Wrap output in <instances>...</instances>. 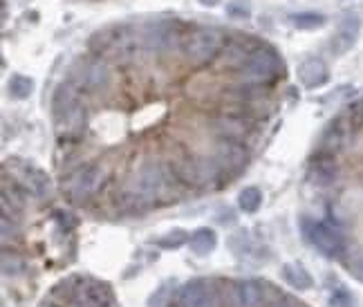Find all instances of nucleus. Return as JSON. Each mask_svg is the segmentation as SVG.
I'll list each match as a JSON object with an SVG mask.
<instances>
[{
	"label": "nucleus",
	"instance_id": "obj_1",
	"mask_svg": "<svg viewBox=\"0 0 363 307\" xmlns=\"http://www.w3.org/2000/svg\"><path fill=\"white\" fill-rule=\"evenodd\" d=\"M79 85L72 81H63L56 85L52 95V115L58 133L74 135L81 130L86 113H83V106L79 101Z\"/></svg>",
	"mask_w": 363,
	"mask_h": 307
},
{
	"label": "nucleus",
	"instance_id": "obj_2",
	"mask_svg": "<svg viewBox=\"0 0 363 307\" xmlns=\"http://www.w3.org/2000/svg\"><path fill=\"white\" fill-rule=\"evenodd\" d=\"M283 74H285V63L278 56V52H274L272 47H258L240 70V83L265 88L267 83H272Z\"/></svg>",
	"mask_w": 363,
	"mask_h": 307
},
{
	"label": "nucleus",
	"instance_id": "obj_3",
	"mask_svg": "<svg viewBox=\"0 0 363 307\" xmlns=\"http://www.w3.org/2000/svg\"><path fill=\"white\" fill-rule=\"evenodd\" d=\"M224 41H226L224 34H220L218 30H209V27L193 30L184 36L182 54L187 56V61L193 65H209L222 52Z\"/></svg>",
	"mask_w": 363,
	"mask_h": 307
},
{
	"label": "nucleus",
	"instance_id": "obj_4",
	"mask_svg": "<svg viewBox=\"0 0 363 307\" xmlns=\"http://www.w3.org/2000/svg\"><path fill=\"white\" fill-rule=\"evenodd\" d=\"M187 32H184L182 23L177 21H159L150 23L146 30L141 32V47L148 52H173V49H182V43Z\"/></svg>",
	"mask_w": 363,
	"mask_h": 307
},
{
	"label": "nucleus",
	"instance_id": "obj_5",
	"mask_svg": "<svg viewBox=\"0 0 363 307\" xmlns=\"http://www.w3.org/2000/svg\"><path fill=\"white\" fill-rule=\"evenodd\" d=\"M70 81L77 83L83 90L97 92L110 83V70H108V65L101 56L88 54L74 61V65L70 67Z\"/></svg>",
	"mask_w": 363,
	"mask_h": 307
},
{
	"label": "nucleus",
	"instance_id": "obj_6",
	"mask_svg": "<svg viewBox=\"0 0 363 307\" xmlns=\"http://www.w3.org/2000/svg\"><path fill=\"white\" fill-rule=\"evenodd\" d=\"M301 231L305 236V240L316 247V249L327 255V258H339L345 249V242L339 231H334L332 227H327L325 223H316V220L301 218Z\"/></svg>",
	"mask_w": 363,
	"mask_h": 307
},
{
	"label": "nucleus",
	"instance_id": "obj_7",
	"mask_svg": "<svg viewBox=\"0 0 363 307\" xmlns=\"http://www.w3.org/2000/svg\"><path fill=\"white\" fill-rule=\"evenodd\" d=\"M224 173L222 166L218 164L215 157H191L184 159L180 164L177 175L191 186H207L211 182H215L218 177Z\"/></svg>",
	"mask_w": 363,
	"mask_h": 307
},
{
	"label": "nucleus",
	"instance_id": "obj_8",
	"mask_svg": "<svg viewBox=\"0 0 363 307\" xmlns=\"http://www.w3.org/2000/svg\"><path fill=\"white\" fill-rule=\"evenodd\" d=\"M104 182V170L99 164H83L72 173V177L67 180V195L74 202L88 200L92 193H97V189Z\"/></svg>",
	"mask_w": 363,
	"mask_h": 307
},
{
	"label": "nucleus",
	"instance_id": "obj_9",
	"mask_svg": "<svg viewBox=\"0 0 363 307\" xmlns=\"http://www.w3.org/2000/svg\"><path fill=\"white\" fill-rule=\"evenodd\" d=\"M260 47V41L251 38V36H229L224 41V47H222V58L224 63L229 67H235V70H242L244 63L249 61V56L256 52Z\"/></svg>",
	"mask_w": 363,
	"mask_h": 307
},
{
	"label": "nucleus",
	"instance_id": "obj_10",
	"mask_svg": "<svg viewBox=\"0 0 363 307\" xmlns=\"http://www.w3.org/2000/svg\"><path fill=\"white\" fill-rule=\"evenodd\" d=\"M180 307H215V292L204 278H193L177 292Z\"/></svg>",
	"mask_w": 363,
	"mask_h": 307
},
{
	"label": "nucleus",
	"instance_id": "obj_11",
	"mask_svg": "<svg viewBox=\"0 0 363 307\" xmlns=\"http://www.w3.org/2000/svg\"><path fill=\"white\" fill-rule=\"evenodd\" d=\"M141 45V38L134 34L132 27H115L110 30V52L115 58H119V61H130V58L137 54V49Z\"/></svg>",
	"mask_w": 363,
	"mask_h": 307
},
{
	"label": "nucleus",
	"instance_id": "obj_12",
	"mask_svg": "<svg viewBox=\"0 0 363 307\" xmlns=\"http://www.w3.org/2000/svg\"><path fill=\"white\" fill-rule=\"evenodd\" d=\"M265 289L258 280H238V283L231 285V305L233 307H258L263 301Z\"/></svg>",
	"mask_w": 363,
	"mask_h": 307
},
{
	"label": "nucleus",
	"instance_id": "obj_13",
	"mask_svg": "<svg viewBox=\"0 0 363 307\" xmlns=\"http://www.w3.org/2000/svg\"><path fill=\"white\" fill-rule=\"evenodd\" d=\"M215 161L222 166V170H238L247 161V150L240 146V141L222 139L215 146Z\"/></svg>",
	"mask_w": 363,
	"mask_h": 307
},
{
	"label": "nucleus",
	"instance_id": "obj_14",
	"mask_svg": "<svg viewBox=\"0 0 363 307\" xmlns=\"http://www.w3.org/2000/svg\"><path fill=\"white\" fill-rule=\"evenodd\" d=\"M359 30H361V21L357 16H345L339 25V32L334 34L332 38V52L334 54H345L348 49L354 45V41L359 36Z\"/></svg>",
	"mask_w": 363,
	"mask_h": 307
},
{
	"label": "nucleus",
	"instance_id": "obj_15",
	"mask_svg": "<svg viewBox=\"0 0 363 307\" xmlns=\"http://www.w3.org/2000/svg\"><path fill=\"white\" fill-rule=\"evenodd\" d=\"M336 161L332 159L330 152H323V155H316L309 164V182H314L318 186H325L336 180Z\"/></svg>",
	"mask_w": 363,
	"mask_h": 307
},
{
	"label": "nucleus",
	"instance_id": "obj_16",
	"mask_svg": "<svg viewBox=\"0 0 363 307\" xmlns=\"http://www.w3.org/2000/svg\"><path fill=\"white\" fill-rule=\"evenodd\" d=\"M213 130L218 137L222 139H231V141H240L244 135L249 133V124L244 122L242 117L235 115H226V117H218L213 122Z\"/></svg>",
	"mask_w": 363,
	"mask_h": 307
},
{
	"label": "nucleus",
	"instance_id": "obj_17",
	"mask_svg": "<svg viewBox=\"0 0 363 307\" xmlns=\"http://www.w3.org/2000/svg\"><path fill=\"white\" fill-rule=\"evenodd\" d=\"M19 180L23 189H27L30 193L38 195V198H45L52 189V184H49V177L43 173V170L34 168V166H23L21 173H19Z\"/></svg>",
	"mask_w": 363,
	"mask_h": 307
},
{
	"label": "nucleus",
	"instance_id": "obj_18",
	"mask_svg": "<svg viewBox=\"0 0 363 307\" xmlns=\"http://www.w3.org/2000/svg\"><path fill=\"white\" fill-rule=\"evenodd\" d=\"M298 79L305 88H318L327 81V67L320 58H307L298 67Z\"/></svg>",
	"mask_w": 363,
	"mask_h": 307
},
{
	"label": "nucleus",
	"instance_id": "obj_19",
	"mask_svg": "<svg viewBox=\"0 0 363 307\" xmlns=\"http://www.w3.org/2000/svg\"><path fill=\"white\" fill-rule=\"evenodd\" d=\"M350 133H352V128H350L348 122H345V117L336 119V122L325 130L323 141H320V146H323V152H330V155H332V152H336V150H339L343 144H345V139H348Z\"/></svg>",
	"mask_w": 363,
	"mask_h": 307
},
{
	"label": "nucleus",
	"instance_id": "obj_20",
	"mask_svg": "<svg viewBox=\"0 0 363 307\" xmlns=\"http://www.w3.org/2000/svg\"><path fill=\"white\" fill-rule=\"evenodd\" d=\"M189 247L196 255H209L218 247V236L213 229H198L196 234L189 238Z\"/></svg>",
	"mask_w": 363,
	"mask_h": 307
},
{
	"label": "nucleus",
	"instance_id": "obj_21",
	"mask_svg": "<svg viewBox=\"0 0 363 307\" xmlns=\"http://www.w3.org/2000/svg\"><path fill=\"white\" fill-rule=\"evenodd\" d=\"M283 278L287 285H292L294 289H298V292H305L312 285H314V280L305 271V267L298 265V262H290V265L283 267Z\"/></svg>",
	"mask_w": 363,
	"mask_h": 307
},
{
	"label": "nucleus",
	"instance_id": "obj_22",
	"mask_svg": "<svg viewBox=\"0 0 363 307\" xmlns=\"http://www.w3.org/2000/svg\"><path fill=\"white\" fill-rule=\"evenodd\" d=\"M260 204H263V191H260L258 186H247V189L240 191L238 207L244 213H256L260 209Z\"/></svg>",
	"mask_w": 363,
	"mask_h": 307
},
{
	"label": "nucleus",
	"instance_id": "obj_23",
	"mask_svg": "<svg viewBox=\"0 0 363 307\" xmlns=\"http://www.w3.org/2000/svg\"><path fill=\"white\" fill-rule=\"evenodd\" d=\"M7 90H10V95L14 99H27L34 90V81L30 76H23V74H16L10 79V85H7Z\"/></svg>",
	"mask_w": 363,
	"mask_h": 307
},
{
	"label": "nucleus",
	"instance_id": "obj_24",
	"mask_svg": "<svg viewBox=\"0 0 363 307\" xmlns=\"http://www.w3.org/2000/svg\"><path fill=\"white\" fill-rule=\"evenodd\" d=\"M290 21L294 23V27H298V30H314V27H320V25L325 23L323 14H316V12L294 14Z\"/></svg>",
	"mask_w": 363,
	"mask_h": 307
},
{
	"label": "nucleus",
	"instance_id": "obj_25",
	"mask_svg": "<svg viewBox=\"0 0 363 307\" xmlns=\"http://www.w3.org/2000/svg\"><path fill=\"white\" fill-rule=\"evenodd\" d=\"M187 242H189V236L187 231H182V229H171V231L164 234L162 238H157V247H162V249H180V247Z\"/></svg>",
	"mask_w": 363,
	"mask_h": 307
},
{
	"label": "nucleus",
	"instance_id": "obj_26",
	"mask_svg": "<svg viewBox=\"0 0 363 307\" xmlns=\"http://www.w3.org/2000/svg\"><path fill=\"white\" fill-rule=\"evenodd\" d=\"M327 307H354V298L345 287H336L327 296Z\"/></svg>",
	"mask_w": 363,
	"mask_h": 307
},
{
	"label": "nucleus",
	"instance_id": "obj_27",
	"mask_svg": "<svg viewBox=\"0 0 363 307\" xmlns=\"http://www.w3.org/2000/svg\"><path fill=\"white\" fill-rule=\"evenodd\" d=\"M343 117H345V122L350 124L352 133L359 130V128H363V101H357V104H352V106L348 108V113H345Z\"/></svg>",
	"mask_w": 363,
	"mask_h": 307
},
{
	"label": "nucleus",
	"instance_id": "obj_28",
	"mask_svg": "<svg viewBox=\"0 0 363 307\" xmlns=\"http://www.w3.org/2000/svg\"><path fill=\"white\" fill-rule=\"evenodd\" d=\"M226 14H229L231 19H249L251 7L247 0H233V3L226 5Z\"/></svg>",
	"mask_w": 363,
	"mask_h": 307
},
{
	"label": "nucleus",
	"instance_id": "obj_29",
	"mask_svg": "<svg viewBox=\"0 0 363 307\" xmlns=\"http://www.w3.org/2000/svg\"><path fill=\"white\" fill-rule=\"evenodd\" d=\"M171 287H173V280H171V283L159 285V287H157V292L148 298V303H146V305H148V307H162V305L166 303V296L171 294Z\"/></svg>",
	"mask_w": 363,
	"mask_h": 307
},
{
	"label": "nucleus",
	"instance_id": "obj_30",
	"mask_svg": "<svg viewBox=\"0 0 363 307\" xmlns=\"http://www.w3.org/2000/svg\"><path fill=\"white\" fill-rule=\"evenodd\" d=\"M350 271H352V274L357 276L359 280H363V258L352 260V262H350Z\"/></svg>",
	"mask_w": 363,
	"mask_h": 307
},
{
	"label": "nucleus",
	"instance_id": "obj_31",
	"mask_svg": "<svg viewBox=\"0 0 363 307\" xmlns=\"http://www.w3.org/2000/svg\"><path fill=\"white\" fill-rule=\"evenodd\" d=\"M14 236V225L12 220H7V216H3V240H7V238Z\"/></svg>",
	"mask_w": 363,
	"mask_h": 307
},
{
	"label": "nucleus",
	"instance_id": "obj_32",
	"mask_svg": "<svg viewBox=\"0 0 363 307\" xmlns=\"http://www.w3.org/2000/svg\"><path fill=\"white\" fill-rule=\"evenodd\" d=\"M269 307H296V305H294V303H290V301H285V298H281V301L272 303Z\"/></svg>",
	"mask_w": 363,
	"mask_h": 307
},
{
	"label": "nucleus",
	"instance_id": "obj_33",
	"mask_svg": "<svg viewBox=\"0 0 363 307\" xmlns=\"http://www.w3.org/2000/svg\"><path fill=\"white\" fill-rule=\"evenodd\" d=\"M200 3L204 5V7H215L218 3H220V0H200Z\"/></svg>",
	"mask_w": 363,
	"mask_h": 307
}]
</instances>
